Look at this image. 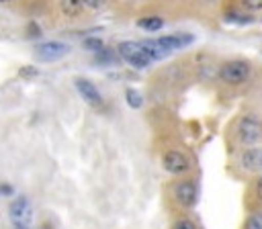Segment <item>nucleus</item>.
Masks as SVG:
<instances>
[{
  "instance_id": "12",
  "label": "nucleus",
  "mask_w": 262,
  "mask_h": 229,
  "mask_svg": "<svg viewBox=\"0 0 262 229\" xmlns=\"http://www.w3.org/2000/svg\"><path fill=\"white\" fill-rule=\"evenodd\" d=\"M225 20H227V22H233V25H250V22L254 20V16L248 14L246 10H235V8H231L229 12H225Z\"/></svg>"
},
{
  "instance_id": "4",
  "label": "nucleus",
  "mask_w": 262,
  "mask_h": 229,
  "mask_svg": "<svg viewBox=\"0 0 262 229\" xmlns=\"http://www.w3.org/2000/svg\"><path fill=\"white\" fill-rule=\"evenodd\" d=\"M162 168L164 172L172 174V176H184L192 170V162L190 157L182 151V149H176V147H170L162 153Z\"/></svg>"
},
{
  "instance_id": "17",
  "label": "nucleus",
  "mask_w": 262,
  "mask_h": 229,
  "mask_svg": "<svg viewBox=\"0 0 262 229\" xmlns=\"http://www.w3.org/2000/svg\"><path fill=\"white\" fill-rule=\"evenodd\" d=\"M239 2V8L246 10V12H258L262 10V0H237Z\"/></svg>"
},
{
  "instance_id": "26",
  "label": "nucleus",
  "mask_w": 262,
  "mask_h": 229,
  "mask_svg": "<svg viewBox=\"0 0 262 229\" xmlns=\"http://www.w3.org/2000/svg\"><path fill=\"white\" fill-rule=\"evenodd\" d=\"M0 2H10V0H0Z\"/></svg>"
},
{
  "instance_id": "14",
  "label": "nucleus",
  "mask_w": 262,
  "mask_h": 229,
  "mask_svg": "<svg viewBox=\"0 0 262 229\" xmlns=\"http://www.w3.org/2000/svg\"><path fill=\"white\" fill-rule=\"evenodd\" d=\"M125 100H127V104H129L131 108H141V106H143V96H141L135 88H127V90H125Z\"/></svg>"
},
{
  "instance_id": "20",
  "label": "nucleus",
  "mask_w": 262,
  "mask_h": 229,
  "mask_svg": "<svg viewBox=\"0 0 262 229\" xmlns=\"http://www.w3.org/2000/svg\"><path fill=\"white\" fill-rule=\"evenodd\" d=\"M172 229H196V225H194V221H190L186 217H180L172 223Z\"/></svg>"
},
{
  "instance_id": "2",
  "label": "nucleus",
  "mask_w": 262,
  "mask_h": 229,
  "mask_svg": "<svg viewBox=\"0 0 262 229\" xmlns=\"http://www.w3.org/2000/svg\"><path fill=\"white\" fill-rule=\"evenodd\" d=\"M170 198L180 207V209H194L199 202V184L194 178H182L172 182L170 186Z\"/></svg>"
},
{
  "instance_id": "7",
  "label": "nucleus",
  "mask_w": 262,
  "mask_h": 229,
  "mask_svg": "<svg viewBox=\"0 0 262 229\" xmlns=\"http://www.w3.org/2000/svg\"><path fill=\"white\" fill-rule=\"evenodd\" d=\"M70 51V47L66 43H59V41H47V43H39L35 47V53L41 61H55L59 57H63L66 53Z\"/></svg>"
},
{
  "instance_id": "10",
  "label": "nucleus",
  "mask_w": 262,
  "mask_h": 229,
  "mask_svg": "<svg viewBox=\"0 0 262 229\" xmlns=\"http://www.w3.org/2000/svg\"><path fill=\"white\" fill-rule=\"evenodd\" d=\"M166 51H174V49H182L186 45H190L194 41V37L190 33H174V35H164L160 39H156Z\"/></svg>"
},
{
  "instance_id": "15",
  "label": "nucleus",
  "mask_w": 262,
  "mask_h": 229,
  "mask_svg": "<svg viewBox=\"0 0 262 229\" xmlns=\"http://www.w3.org/2000/svg\"><path fill=\"white\" fill-rule=\"evenodd\" d=\"M94 61H96V63H113V61H117V53H115L113 49L102 47V49H98V51L94 53Z\"/></svg>"
},
{
  "instance_id": "23",
  "label": "nucleus",
  "mask_w": 262,
  "mask_h": 229,
  "mask_svg": "<svg viewBox=\"0 0 262 229\" xmlns=\"http://www.w3.org/2000/svg\"><path fill=\"white\" fill-rule=\"evenodd\" d=\"M254 192H256V198L262 200V176H258L254 180Z\"/></svg>"
},
{
  "instance_id": "19",
  "label": "nucleus",
  "mask_w": 262,
  "mask_h": 229,
  "mask_svg": "<svg viewBox=\"0 0 262 229\" xmlns=\"http://www.w3.org/2000/svg\"><path fill=\"white\" fill-rule=\"evenodd\" d=\"M18 76H20V78H25V80H33V78H37V76H39V70H37V67H33V65H23V67L18 70Z\"/></svg>"
},
{
  "instance_id": "16",
  "label": "nucleus",
  "mask_w": 262,
  "mask_h": 229,
  "mask_svg": "<svg viewBox=\"0 0 262 229\" xmlns=\"http://www.w3.org/2000/svg\"><path fill=\"white\" fill-rule=\"evenodd\" d=\"M244 229H262V211H252L244 221Z\"/></svg>"
},
{
  "instance_id": "18",
  "label": "nucleus",
  "mask_w": 262,
  "mask_h": 229,
  "mask_svg": "<svg viewBox=\"0 0 262 229\" xmlns=\"http://www.w3.org/2000/svg\"><path fill=\"white\" fill-rule=\"evenodd\" d=\"M82 45H84L86 49H90V51H94V53H96L98 49H102V47H104V43H102V41H100L98 37H86V39L82 41Z\"/></svg>"
},
{
  "instance_id": "27",
  "label": "nucleus",
  "mask_w": 262,
  "mask_h": 229,
  "mask_svg": "<svg viewBox=\"0 0 262 229\" xmlns=\"http://www.w3.org/2000/svg\"><path fill=\"white\" fill-rule=\"evenodd\" d=\"M125 2H131V0H125Z\"/></svg>"
},
{
  "instance_id": "28",
  "label": "nucleus",
  "mask_w": 262,
  "mask_h": 229,
  "mask_svg": "<svg viewBox=\"0 0 262 229\" xmlns=\"http://www.w3.org/2000/svg\"><path fill=\"white\" fill-rule=\"evenodd\" d=\"M209 2H213V0H209Z\"/></svg>"
},
{
  "instance_id": "24",
  "label": "nucleus",
  "mask_w": 262,
  "mask_h": 229,
  "mask_svg": "<svg viewBox=\"0 0 262 229\" xmlns=\"http://www.w3.org/2000/svg\"><path fill=\"white\" fill-rule=\"evenodd\" d=\"M14 190H12V186L10 184H0V194L2 196H10Z\"/></svg>"
},
{
  "instance_id": "22",
  "label": "nucleus",
  "mask_w": 262,
  "mask_h": 229,
  "mask_svg": "<svg viewBox=\"0 0 262 229\" xmlns=\"http://www.w3.org/2000/svg\"><path fill=\"white\" fill-rule=\"evenodd\" d=\"M106 2L108 0H84V8H88V10H100V8L106 6Z\"/></svg>"
},
{
  "instance_id": "21",
  "label": "nucleus",
  "mask_w": 262,
  "mask_h": 229,
  "mask_svg": "<svg viewBox=\"0 0 262 229\" xmlns=\"http://www.w3.org/2000/svg\"><path fill=\"white\" fill-rule=\"evenodd\" d=\"M27 37H29V39H39V37H41V29H39V25H37L35 20L27 25Z\"/></svg>"
},
{
  "instance_id": "11",
  "label": "nucleus",
  "mask_w": 262,
  "mask_h": 229,
  "mask_svg": "<svg viewBox=\"0 0 262 229\" xmlns=\"http://www.w3.org/2000/svg\"><path fill=\"white\" fill-rule=\"evenodd\" d=\"M59 10L66 18H78L84 12V0H59Z\"/></svg>"
},
{
  "instance_id": "3",
  "label": "nucleus",
  "mask_w": 262,
  "mask_h": 229,
  "mask_svg": "<svg viewBox=\"0 0 262 229\" xmlns=\"http://www.w3.org/2000/svg\"><path fill=\"white\" fill-rule=\"evenodd\" d=\"M252 65L246 59H229L219 67V78L229 86H242L250 80Z\"/></svg>"
},
{
  "instance_id": "1",
  "label": "nucleus",
  "mask_w": 262,
  "mask_h": 229,
  "mask_svg": "<svg viewBox=\"0 0 262 229\" xmlns=\"http://www.w3.org/2000/svg\"><path fill=\"white\" fill-rule=\"evenodd\" d=\"M233 139L242 147H254L262 141V119L254 112L242 114L233 125Z\"/></svg>"
},
{
  "instance_id": "5",
  "label": "nucleus",
  "mask_w": 262,
  "mask_h": 229,
  "mask_svg": "<svg viewBox=\"0 0 262 229\" xmlns=\"http://www.w3.org/2000/svg\"><path fill=\"white\" fill-rule=\"evenodd\" d=\"M117 53L121 55V59H125L129 65H133L137 70H143V67H147L151 63L145 47L141 43H135V41H123V43H119Z\"/></svg>"
},
{
  "instance_id": "13",
  "label": "nucleus",
  "mask_w": 262,
  "mask_h": 229,
  "mask_svg": "<svg viewBox=\"0 0 262 229\" xmlns=\"http://www.w3.org/2000/svg\"><path fill=\"white\" fill-rule=\"evenodd\" d=\"M137 27L143 29V31L154 33V31H160V29L164 27V18H162V16H141V18L137 20Z\"/></svg>"
},
{
  "instance_id": "6",
  "label": "nucleus",
  "mask_w": 262,
  "mask_h": 229,
  "mask_svg": "<svg viewBox=\"0 0 262 229\" xmlns=\"http://www.w3.org/2000/svg\"><path fill=\"white\" fill-rule=\"evenodd\" d=\"M74 86H76L78 94L84 98V102H86L88 106H92V108H102L104 100H102L98 88H96L90 80H86V78H76V80H74Z\"/></svg>"
},
{
  "instance_id": "9",
  "label": "nucleus",
  "mask_w": 262,
  "mask_h": 229,
  "mask_svg": "<svg viewBox=\"0 0 262 229\" xmlns=\"http://www.w3.org/2000/svg\"><path fill=\"white\" fill-rule=\"evenodd\" d=\"M237 166L244 172H256L262 168V149L256 147H244V151L237 155Z\"/></svg>"
},
{
  "instance_id": "25",
  "label": "nucleus",
  "mask_w": 262,
  "mask_h": 229,
  "mask_svg": "<svg viewBox=\"0 0 262 229\" xmlns=\"http://www.w3.org/2000/svg\"><path fill=\"white\" fill-rule=\"evenodd\" d=\"M14 229H27V225H14Z\"/></svg>"
},
{
  "instance_id": "8",
  "label": "nucleus",
  "mask_w": 262,
  "mask_h": 229,
  "mask_svg": "<svg viewBox=\"0 0 262 229\" xmlns=\"http://www.w3.org/2000/svg\"><path fill=\"white\" fill-rule=\"evenodd\" d=\"M31 213H33V209H31V202L27 196H16L8 207V215L14 225H25L31 219Z\"/></svg>"
}]
</instances>
